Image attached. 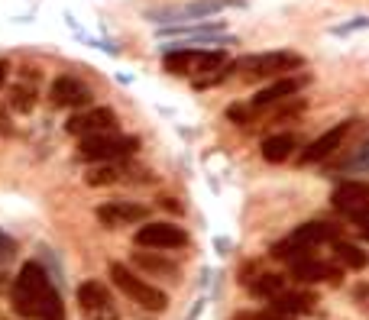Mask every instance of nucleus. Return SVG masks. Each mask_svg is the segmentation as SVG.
<instances>
[{"instance_id": "obj_1", "label": "nucleus", "mask_w": 369, "mask_h": 320, "mask_svg": "<svg viewBox=\"0 0 369 320\" xmlns=\"http://www.w3.org/2000/svg\"><path fill=\"white\" fill-rule=\"evenodd\" d=\"M13 311L26 320H65L62 298L39 262H26L13 281Z\"/></svg>"}, {"instance_id": "obj_2", "label": "nucleus", "mask_w": 369, "mask_h": 320, "mask_svg": "<svg viewBox=\"0 0 369 320\" xmlns=\"http://www.w3.org/2000/svg\"><path fill=\"white\" fill-rule=\"evenodd\" d=\"M162 68H166L168 75H178V78H194V85L198 81H208V78L220 75L227 68V52L224 49H172L166 52V59H162Z\"/></svg>"}, {"instance_id": "obj_3", "label": "nucleus", "mask_w": 369, "mask_h": 320, "mask_svg": "<svg viewBox=\"0 0 369 320\" xmlns=\"http://www.w3.org/2000/svg\"><path fill=\"white\" fill-rule=\"evenodd\" d=\"M304 59L298 52L276 49V52H256V55H243L234 62V71L246 78V81H262V78H286L292 71H302Z\"/></svg>"}, {"instance_id": "obj_4", "label": "nucleus", "mask_w": 369, "mask_h": 320, "mask_svg": "<svg viewBox=\"0 0 369 320\" xmlns=\"http://www.w3.org/2000/svg\"><path fill=\"white\" fill-rule=\"evenodd\" d=\"M110 281L123 291L130 301H136L140 307H146V311H166L168 307V295L162 291V288L149 285L146 278H140L130 265H123V262H110V269H107Z\"/></svg>"}, {"instance_id": "obj_5", "label": "nucleus", "mask_w": 369, "mask_h": 320, "mask_svg": "<svg viewBox=\"0 0 369 320\" xmlns=\"http://www.w3.org/2000/svg\"><path fill=\"white\" fill-rule=\"evenodd\" d=\"M140 149V139L136 136H120V133H104V136H88L78 143V155L84 162H98V165H107V162H123L126 155H133Z\"/></svg>"}, {"instance_id": "obj_6", "label": "nucleus", "mask_w": 369, "mask_h": 320, "mask_svg": "<svg viewBox=\"0 0 369 320\" xmlns=\"http://www.w3.org/2000/svg\"><path fill=\"white\" fill-rule=\"evenodd\" d=\"M133 243L143 249H182V246H188V233L168 220H152V223L136 230Z\"/></svg>"}, {"instance_id": "obj_7", "label": "nucleus", "mask_w": 369, "mask_h": 320, "mask_svg": "<svg viewBox=\"0 0 369 320\" xmlns=\"http://www.w3.org/2000/svg\"><path fill=\"white\" fill-rule=\"evenodd\" d=\"M65 130L72 136H78V139L117 133V113H114L110 107H88V110H81V113H72Z\"/></svg>"}, {"instance_id": "obj_8", "label": "nucleus", "mask_w": 369, "mask_h": 320, "mask_svg": "<svg viewBox=\"0 0 369 320\" xmlns=\"http://www.w3.org/2000/svg\"><path fill=\"white\" fill-rule=\"evenodd\" d=\"M356 127V120H340L334 130H328V133H321L314 143H308L302 149V155H298V165H318V162L330 159L340 146H344V139L350 136V130Z\"/></svg>"}, {"instance_id": "obj_9", "label": "nucleus", "mask_w": 369, "mask_h": 320, "mask_svg": "<svg viewBox=\"0 0 369 320\" xmlns=\"http://www.w3.org/2000/svg\"><path fill=\"white\" fill-rule=\"evenodd\" d=\"M311 81V75H304V71H298V75H286V78H276L269 88H262L260 94H253L250 101V110H269L276 107V104L282 101H295V94L304 91V85Z\"/></svg>"}, {"instance_id": "obj_10", "label": "nucleus", "mask_w": 369, "mask_h": 320, "mask_svg": "<svg viewBox=\"0 0 369 320\" xmlns=\"http://www.w3.org/2000/svg\"><path fill=\"white\" fill-rule=\"evenodd\" d=\"M78 304H81V311L91 320H120L117 307L110 301V291L101 281H84V285H78Z\"/></svg>"}, {"instance_id": "obj_11", "label": "nucleus", "mask_w": 369, "mask_h": 320, "mask_svg": "<svg viewBox=\"0 0 369 320\" xmlns=\"http://www.w3.org/2000/svg\"><path fill=\"white\" fill-rule=\"evenodd\" d=\"M146 217H149V207L140 201H107L98 207V220L110 230L133 227V223H143Z\"/></svg>"}, {"instance_id": "obj_12", "label": "nucleus", "mask_w": 369, "mask_h": 320, "mask_svg": "<svg viewBox=\"0 0 369 320\" xmlns=\"http://www.w3.org/2000/svg\"><path fill=\"white\" fill-rule=\"evenodd\" d=\"M292 278L298 285H318V281H328V285H340L344 281V269L340 265H330V262L311 256V259L292 262Z\"/></svg>"}, {"instance_id": "obj_13", "label": "nucleus", "mask_w": 369, "mask_h": 320, "mask_svg": "<svg viewBox=\"0 0 369 320\" xmlns=\"http://www.w3.org/2000/svg\"><path fill=\"white\" fill-rule=\"evenodd\" d=\"M49 101L55 104V107H88V104H91V88L81 85V81L72 75H62L52 81Z\"/></svg>"}, {"instance_id": "obj_14", "label": "nucleus", "mask_w": 369, "mask_h": 320, "mask_svg": "<svg viewBox=\"0 0 369 320\" xmlns=\"http://www.w3.org/2000/svg\"><path fill=\"white\" fill-rule=\"evenodd\" d=\"M340 230L337 223H330V220H308V223H302V227H295L292 239H298L302 246H308V249H318L321 243H337L340 239Z\"/></svg>"}, {"instance_id": "obj_15", "label": "nucleus", "mask_w": 369, "mask_h": 320, "mask_svg": "<svg viewBox=\"0 0 369 320\" xmlns=\"http://www.w3.org/2000/svg\"><path fill=\"white\" fill-rule=\"evenodd\" d=\"M314 304H318V295H314L311 288H298V291H282V295H276L272 301H269V311L292 320L295 314L311 311Z\"/></svg>"}, {"instance_id": "obj_16", "label": "nucleus", "mask_w": 369, "mask_h": 320, "mask_svg": "<svg viewBox=\"0 0 369 320\" xmlns=\"http://www.w3.org/2000/svg\"><path fill=\"white\" fill-rule=\"evenodd\" d=\"M369 201V181H340L330 194V207L337 214H350L353 207Z\"/></svg>"}, {"instance_id": "obj_17", "label": "nucleus", "mask_w": 369, "mask_h": 320, "mask_svg": "<svg viewBox=\"0 0 369 320\" xmlns=\"http://www.w3.org/2000/svg\"><path fill=\"white\" fill-rule=\"evenodd\" d=\"M302 146V136L298 133H276L269 136V139H262V159L269 162V165H279V162H288L295 155V149Z\"/></svg>"}, {"instance_id": "obj_18", "label": "nucleus", "mask_w": 369, "mask_h": 320, "mask_svg": "<svg viewBox=\"0 0 369 320\" xmlns=\"http://www.w3.org/2000/svg\"><path fill=\"white\" fill-rule=\"evenodd\" d=\"M133 265H140V269L149 272V275H162V278H178L182 275V269H178L175 262L162 259V256H152V253H136Z\"/></svg>"}, {"instance_id": "obj_19", "label": "nucleus", "mask_w": 369, "mask_h": 320, "mask_svg": "<svg viewBox=\"0 0 369 320\" xmlns=\"http://www.w3.org/2000/svg\"><path fill=\"white\" fill-rule=\"evenodd\" d=\"M288 285V278L282 275V272H266V275H260L256 281L250 285V291L256 298H262V301H272L276 295H282Z\"/></svg>"}, {"instance_id": "obj_20", "label": "nucleus", "mask_w": 369, "mask_h": 320, "mask_svg": "<svg viewBox=\"0 0 369 320\" xmlns=\"http://www.w3.org/2000/svg\"><path fill=\"white\" fill-rule=\"evenodd\" d=\"M334 256H337V262H340V265H347V269H356V272L369 265V256L363 253L356 243H344V239H337V243H334Z\"/></svg>"}, {"instance_id": "obj_21", "label": "nucleus", "mask_w": 369, "mask_h": 320, "mask_svg": "<svg viewBox=\"0 0 369 320\" xmlns=\"http://www.w3.org/2000/svg\"><path fill=\"white\" fill-rule=\"evenodd\" d=\"M123 178V169H120V162H107V165H98V169H91L88 175H84V181L91 188H104V185H114V181H120Z\"/></svg>"}, {"instance_id": "obj_22", "label": "nucleus", "mask_w": 369, "mask_h": 320, "mask_svg": "<svg viewBox=\"0 0 369 320\" xmlns=\"http://www.w3.org/2000/svg\"><path fill=\"white\" fill-rule=\"evenodd\" d=\"M224 29V23H201V26H178V29H162V36H194V39H210Z\"/></svg>"}, {"instance_id": "obj_23", "label": "nucleus", "mask_w": 369, "mask_h": 320, "mask_svg": "<svg viewBox=\"0 0 369 320\" xmlns=\"http://www.w3.org/2000/svg\"><path fill=\"white\" fill-rule=\"evenodd\" d=\"M13 107L17 110L33 107V91H29V88H13Z\"/></svg>"}, {"instance_id": "obj_24", "label": "nucleus", "mask_w": 369, "mask_h": 320, "mask_svg": "<svg viewBox=\"0 0 369 320\" xmlns=\"http://www.w3.org/2000/svg\"><path fill=\"white\" fill-rule=\"evenodd\" d=\"M234 320H288V317H279L272 311H240L234 314Z\"/></svg>"}, {"instance_id": "obj_25", "label": "nucleus", "mask_w": 369, "mask_h": 320, "mask_svg": "<svg viewBox=\"0 0 369 320\" xmlns=\"http://www.w3.org/2000/svg\"><path fill=\"white\" fill-rule=\"evenodd\" d=\"M7 256H13V239H10V236H4V233H0V262L7 259Z\"/></svg>"}, {"instance_id": "obj_26", "label": "nucleus", "mask_w": 369, "mask_h": 320, "mask_svg": "<svg viewBox=\"0 0 369 320\" xmlns=\"http://www.w3.org/2000/svg\"><path fill=\"white\" fill-rule=\"evenodd\" d=\"M353 165H356V169H369V143L363 146L360 152H356V159H353Z\"/></svg>"}, {"instance_id": "obj_27", "label": "nucleus", "mask_w": 369, "mask_h": 320, "mask_svg": "<svg viewBox=\"0 0 369 320\" xmlns=\"http://www.w3.org/2000/svg\"><path fill=\"white\" fill-rule=\"evenodd\" d=\"M227 117L236 120V123H250V113H246L243 107H230V110H227Z\"/></svg>"}, {"instance_id": "obj_28", "label": "nucleus", "mask_w": 369, "mask_h": 320, "mask_svg": "<svg viewBox=\"0 0 369 320\" xmlns=\"http://www.w3.org/2000/svg\"><path fill=\"white\" fill-rule=\"evenodd\" d=\"M162 207H168V211L182 214V204H175V201H172V197H162Z\"/></svg>"}, {"instance_id": "obj_29", "label": "nucleus", "mask_w": 369, "mask_h": 320, "mask_svg": "<svg viewBox=\"0 0 369 320\" xmlns=\"http://www.w3.org/2000/svg\"><path fill=\"white\" fill-rule=\"evenodd\" d=\"M7 71H10V65L4 59H0V85H4V81H7Z\"/></svg>"}, {"instance_id": "obj_30", "label": "nucleus", "mask_w": 369, "mask_h": 320, "mask_svg": "<svg viewBox=\"0 0 369 320\" xmlns=\"http://www.w3.org/2000/svg\"><path fill=\"white\" fill-rule=\"evenodd\" d=\"M360 233H363V236H366V239H369V223H363V227H360Z\"/></svg>"}]
</instances>
